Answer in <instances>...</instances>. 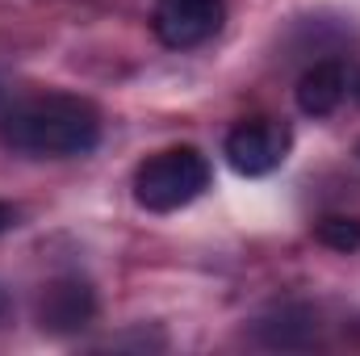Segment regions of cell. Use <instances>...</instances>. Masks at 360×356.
Instances as JSON below:
<instances>
[{"instance_id": "obj_1", "label": "cell", "mask_w": 360, "mask_h": 356, "mask_svg": "<svg viewBox=\"0 0 360 356\" xmlns=\"http://www.w3.org/2000/svg\"><path fill=\"white\" fill-rule=\"evenodd\" d=\"M0 143L25 160H76L101 143V113L84 96H34L0 113Z\"/></svg>"}, {"instance_id": "obj_2", "label": "cell", "mask_w": 360, "mask_h": 356, "mask_svg": "<svg viewBox=\"0 0 360 356\" xmlns=\"http://www.w3.org/2000/svg\"><path fill=\"white\" fill-rule=\"evenodd\" d=\"M210 189V160L197 147H168L139 164L134 201L151 214H172Z\"/></svg>"}, {"instance_id": "obj_3", "label": "cell", "mask_w": 360, "mask_h": 356, "mask_svg": "<svg viewBox=\"0 0 360 356\" xmlns=\"http://www.w3.org/2000/svg\"><path fill=\"white\" fill-rule=\"evenodd\" d=\"M226 21V4L222 0H155L151 13V30L164 46L188 51L210 42Z\"/></svg>"}, {"instance_id": "obj_4", "label": "cell", "mask_w": 360, "mask_h": 356, "mask_svg": "<svg viewBox=\"0 0 360 356\" xmlns=\"http://www.w3.org/2000/svg\"><path fill=\"white\" fill-rule=\"evenodd\" d=\"M285 155H289V126L272 117L239 122L226 134V164L239 177H269L285 164Z\"/></svg>"}, {"instance_id": "obj_5", "label": "cell", "mask_w": 360, "mask_h": 356, "mask_svg": "<svg viewBox=\"0 0 360 356\" xmlns=\"http://www.w3.org/2000/svg\"><path fill=\"white\" fill-rule=\"evenodd\" d=\"M96 314V298H92L89 281L80 276H63V281H51L38 298V327L51 331V336H72L80 331Z\"/></svg>"}, {"instance_id": "obj_6", "label": "cell", "mask_w": 360, "mask_h": 356, "mask_svg": "<svg viewBox=\"0 0 360 356\" xmlns=\"http://www.w3.org/2000/svg\"><path fill=\"white\" fill-rule=\"evenodd\" d=\"M293 92H297V109L306 117H327V113L340 109V101L348 92V72H344V63L323 59V63L302 72V80H297Z\"/></svg>"}, {"instance_id": "obj_7", "label": "cell", "mask_w": 360, "mask_h": 356, "mask_svg": "<svg viewBox=\"0 0 360 356\" xmlns=\"http://www.w3.org/2000/svg\"><path fill=\"white\" fill-rule=\"evenodd\" d=\"M314 331H319V323H314V314L306 306H285V310H276V314L256 323V336L269 348H302V344L314 340Z\"/></svg>"}, {"instance_id": "obj_8", "label": "cell", "mask_w": 360, "mask_h": 356, "mask_svg": "<svg viewBox=\"0 0 360 356\" xmlns=\"http://www.w3.org/2000/svg\"><path fill=\"white\" fill-rule=\"evenodd\" d=\"M314 239L331 252H356L360 248V218H348V214H327L314 222Z\"/></svg>"}, {"instance_id": "obj_9", "label": "cell", "mask_w": 360, "mask_h": 356, "mask_svg": "<svg viewBox=\"0 0 360 356\" xmlns=\"http://www.w3.org/2000/svg\"><path fill=\"white\" fill-rule=\"evenodd\" d=\"M13 227H17V205L0 201V235H4V231H13Z\"/></svg>"}, {"instance_id": "obj_10", "label": "cell", "mask_w": 360, "mask_h": 356, "mask_svg": "<svg viewBox=\"0 0 360 356\" xmlns=\"http://www.w3.org/2000/svg\"><path fill=\"white\" fill-rule=\"evenodd\" d=\"M4 310H8V298H4V289H0V319H4Z\"/></svg>"}, {"instance_id": "obj_11", "label": "cell", "mask_w": 360, "mask_h": 356, "mask_svg": "<svg viewBox=\"0 0 360 356\" xmlns=\"http://www.w3.org/2000/svg\"><path fill=\"white\" fill-rule=\"evenodd\" d=\"M0 113H4V92H0Z\"/></svg>"}, {"instance_id": "obj_12", "label": "cell", "mask_w": 360, "mask_h": 356, "mask_svg": "<svg viewBox=\"0 0 360 356\" xmlns=\"http://www.w3.org/2000/svg\"><path fill=\"white\" fill-rule=\"evenodd\" d=\"M356 96H360V92H356Z\"/></svg>"}]
</instances>
